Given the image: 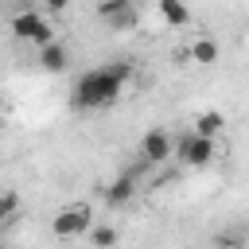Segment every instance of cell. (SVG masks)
Returning <instances> with one entry per match:
<instances>
[{
    "mask_svg": "<svg viewBox=\"0 0 249 249\" xmlns=\"http://www.w3.org/2000/svg\"><path fill=\"white\" fill-rule=\"evenodd\" d=\"M156 12L167 27H191V8L187 0H156Z\"/></svg>",
    "mask_w": 249,
    "mask_h": 249,
    "instance_id": "30bf717a",
    "label": "cell"
},
{
    "mask_svg": "<svg viewBox=\"0 0 249 249\" xmlns=\"http://www.w3.org/2000/svg\"><path fill=\"white\" fill-rule=\"evenodd\" d=\"M89 226H93L89 202H66V206H58L54 218H51V233H54L58 241H78V237H86Z\"/></svg>",
    "mask_w": 249,
    "mask_h": 249,
    "instance_id": "3957f363",
    "label": "cell"
},
{
    "mask_svg": "<svg viewBox=\"0 0 249 249\" xmlns=\"http://www.w3.org/2000/svg\"><path fill=\"white\" fill-rule=\"evenodd\" d=\"M218 54H222V47H218V39H210V35H198V39H191V47H187V62H195V66H214Z\"/></svg>",
    "mask_w": 249,
    "mask_h": 249,
    "instance_id": "ba28073f",
    "label": "cell"
},
{
    "mask_svg": "<svg viewBox=\"0 0 249 249\" xmlns=\"http://www.w3.org/2000/svg\"><path fill=\"white\" fill-rule=\"evenodd\" d=\"M19 210V195L16 191H0V226H8Z\"/></svg>",
    "mask_w": 249,
    "mask_h": 249,
    "instance_id": "4fadbf2b",
    "label": "cell"
},
{
    "mask_svg": "<svg viewBox=\"0 0 249 249\" xmlns=\"http://www.w3.org/2000/svg\"><path fill=\"white\" fill-rule=\"evenodd\" d=\"M70 4L74 0H43V12L47 16H62V12H70Z\"/></svg>",
    "mask_w": 249,
    "mask_h": 249,
    "instance_id": "5bb4252c",
    "label": "cell"
},
{
    "mask_svg": "<svg viewBox=\"0 0 249 249\" xmlns=\"http://www.w3.org/2000/svg\"><path fill=\"white\" fill-rule=\"evenodd\" d=\"M214 156H218V140L198 136V132H187V136L175 144V160H179L183 167H206V163H214Z\"/></svg>",
    "mask_w": 249,
    "mask_h": 249,
    "instance_id": "277c9868",
    "label": "cell"
},
{
    "mask_svg": "<svg viewBox=\"0 0 249 249\" xmlns=\"http://www.w3.org/2000/svg\"><path fill=\"white\" fill-rule=\"evenodd\" d=\"M4 109H8V97H4V89H0V117H4Z\"/></svg>",
    "mask_w": 249,
    "mask_h": 249,
    "instance_id": "9a60e30c",
    "label": "cell"
},
{
    "mask_svg": "<svg viewBox=\"0 0 249 249\" xmlns=\"http://www.w3.org/2000/svg\"><path fill=\"white\" fill-rule=\"evenodd\" d=\"M86 241H89L93 249H117V241H121V230H117L113 222H93V226L86 230Z\"/></svg>",
    "mask_w": 249,
    "mask_h": 249,
    "instance_id": "7c38bea8",
    "label": "cell"
},
{
    "mask_svg": "<svg viewBox=\"0 0 249 249\" xmlns=\"http://www.w3.org/2000/svg\"><path fill=\"white\" fill-rule=\"evenodd\" d=\"M128 74H132L128 62H113V66L86 70V74L74 82V105H78V109H105V105H113V101L124 93Z\"/></svg>",
    "mask_w": 249,
    "mask_h": 249,
    "instance_id": "6da1fadb",
    "label": "cell"
},
{
    "mask_svg": "<svg viewBox=\"0 0 249 249\" xmlns=\"http://www.w3.org/2000/svg\"><path fill=\"white\" fill-rule=\"evenodd\" d=\"M97 19L105 23V27H113V31H124V27H132L136 23V8H132V0H97Z\"/></svg>",
    "mask_w": 249,
    "mask_h": 249,
    "instance_id": "8992f818",
    "label": "cell"
},
{
    "mask_svg": "<svg viewBox=\"0 0 249 249\" xmlns=\"http://www.w3.org/2000/svg\"><path fill=\"white\" fill-rule=\"evenodd\" d=\"M222 128H226V113H218V109H202V113L195 117V124H191V132L210 136V140H218Z\"/></svg>",
    "mask_w": 249,
    "mask_h": 249,
    "instance_id": "8fae6325",
    "label": "cell"
},
{
    "mask_svg": "<svg viewBox=\"0 0 249 249\" xmlns=\"http://www.w3.org/2000/svg\"><path fill=\"white\" fill-rule=\"evenodd\" d=\"M132 198H136V179H132V175H117V179L105 187V202H109L113 210L128 206Z\"/></svg>",
    "mask_w": 249,
    "mask_h": 249,
    "instance_id": "9c48e42d",
    "label": "cell"
},
{
    "mask_svg": "<svg viewBox=\"0 0 249 249\" xmlns=\"http://www.w3.org/2000/svg\"><path fill=\"white\" fill-rule=\"evenodd\" d=\"M171 156H175V140L167 128H148L140 136V160L144 163H167Z\"/></svg>",
    "mask_w": 249,
    "mask_h": 249,
    "instance_id": "5b68a950",
    "label": "cell"
},
{
    "mask_svg": "<svg viewBox=\"0 0 249 249\" xmlns=\"http://www.w3.org/2000/svg\"><path fill=\"white\" fill-rule=\"evenodd\" d=\"M35 58H39V70H47V74H62V70L70 66V47H66L62 39H51V43L35 47Z\"/></svg>",
    "mask_w": 249,
    "mask_h": 249,
    "instance_id": "52a82bcc",
    "label": "cell"
},
{
    "mask_svg": "<svg viewBox=\"0 0 249 249\" xmlns=\"http://www.w3.org/2000/svg\"><path fill=\"white\" fill-rule=\"evenodd\" d=\"M8 31H12L16 43H27V47H43V43L58 39V35H54V23H51V16H47L43 8H23V12H16V16L8 19Z\"/></svg>",
    "mask_w": 249,
    "mask_h": 249,
    "instance_id": "7a4b0ae2",
    "label": "cell"
}]
</instances>
